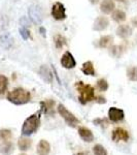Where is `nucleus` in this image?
Here are the masks:
<instances>
[{
	"mask_svg": "<svg viewBox=\"0 0 137 155\" xmlns=\"http://www.w3.org/2000/svg\"><path fill=\"white\" fill-rule=\"evenodd\" d=\"M6 98L9 102L16 104V106H22V104H28L31 101L32 95L28 90L22 88V87H18V88H14L11 92H8Z\"/></svg>",
	"mask_w": 137,
	"mask_h": 155,
	"instance_id": "nucleus-1",
	"label": "nucleus"
},
{
	"mask_svg": "<svg viewBox=\"0 0 137 155\" xmlns=\"http://www.w3.org/2000/svg\"><path fill=\"white\" fill-rule=\"evenodd\" d=\"M75 88L78 92V101L81 104H87L96 99L95 89L89 84L79 81L75 83Z\"/></svg>",
	"mask_w": 137,
	"mask_h": 155,
	"instance_id": "nucleus-2",
	"label": "nucleus"
},
{
	"mask_svg": "<svg viewBox=\"0 0 137 155\" xmlns=\"http://www.w3.org/2000/svg\"><path fill=\"white\" fill-rule=\"evenodd\" d=\"M42 112L39 111L35 114H32L28 118L24 121L23 125H22L21 132L25 137H30L33 134L34 132L37 131V129L40 126V115Z\"/></svg>",
	"mask_w": 137,
	"mask_h": 155,
	"instance_id": "nucleus-3",
	"label": "nucleus"
},
{
	"mask_svg": "<svg viewBox=\"0 0 137 155\" xmlns=\"http://www.w3.org/2000/svg\"><path fill=\"white\" fill-rule=\"evenodd\" d=\"M57 112L59 113L60 116L63 118L64 121L66 122V124L68 126L72 127V128H75L78 125L81 123V121L74 116V114H72L69 110H67V107L64 106L63 104H59L58 107H57Z\"/></svg>",
	"mask_w": 137,
	"mask_h": 155,
	"instance_id": "nucleus-4",
	"label": "nucleus"
},
{
	"mask_svg": "<svg viewBox=\"0 0 137 155\" xmlns=\"http://www.w3.org/2000/svg\"><path fill=\"white\" fill-rule=\"evenodd\" d=\"M29 19L36 25H40L43 20V12H42L41 7L37 4H32L29 6L28 9Z\"/></svg>",
	"mask_w": 137,
	"mask_h": 155,
	"instance_id": "nucleus-5",
	"label": "nucleus"
},
{
	"mask_svg": "<svg viewBox=\"0 0 137 155\" xmlns=\"http://www.w3.org/2000/svg\"><path fill=\"white\" fill-rule=\"evenodd\" d=\"M52 17L56 20V21H63L67 18L66 15V8L64 6L63 3L61 2H55L52 6V11H51Z\"/></svg>",
	"mask_w": 137,
	"mask_h": 155,
	"instance_id": "nucleus-6",
	"label": "nucleus"
},
{
	"mask_svg": "<svg viewBox=\"0 0 137 155\" xmlns=\"http://www.w3.org/2000/svg\"><path fill=\"white\" fill-rule=\"evenodd\" d=\"M130 139V136H129V132L126 130V129L122 128V127H116L113 130V134H111V140L116 143L118 142H127Z\"/></svg>",
	"mask_w": 137,
	"mask_h": 155,
	"instance_id": "nucleus-7",
	"label": "nucleus"
},
{
	"mask_svg": "<svg viewBox=\"0 0 137 155\" xmlns=\"http://www.w3.org/2000/svg\"><path fill=\"white\" fill-rule=\"evenodd\" d=\"M61 65L66 69H72L76 66V61L74 59L73 55H72L69 51H66L65 53L62 55L61 60H60Z\"/></svg>",
	"mask_w": 137,
	"mask_h": 155,
	"instance_id": "nucleus-8",
	"label": "nucleus"
},
{
	"mask_svg": "<svg viewBox=\"0 0 137 155\" xmlns=\"http://www.w3.org/2000/svg\"><path fill=\"white\" fill-rule=\"evenodd\" d=\"M124 118H125V112L122 109H119V107H113L108 110V119L110 122H121L123 121Z\"/></svg>",
	"mask_w": 137,
	"mask_h": 155,
	"instance_id": "nucleus-9",
	"label": "nucleus"
},
{
	"mask_svg": "<svg viewBox=\"0 0 137 155\" xmlns=\"http://www.w3.org/2000/svg\"><path fill=\"white\" fill-rule=\"evenodd\" d=\"M132 32H133L132 27H130L127 24H123V25H119L118 28H116V36L119 37V38L126 39V38H128L129 36L132 35Z\"/></svg>",
	"mask_w": 137,
	"mask_h": 155,
	"instance_id": "nucleus-10",
	"label": "nucleus"
},
{
	"mask_svg": "<svg viewBox=\"0 0 137 155\" xmlns=\"http://www.w3.org/2000/svg\"><path fill=\"white\" fill-rule=\"evenodd\" d=\"M78 136L81 137V139L84 142H87V143H92L94 141V139H95L91 129H89L88 127L84 126L78 127Z\"/></svg>",
	"mask_w": 137,
	"mask_h": 155,
	"instance_id": "nucleus-11",
	"label": "nucleus"
},
{
	"mask_svg": "<svg viewBox=\"0 0 137 155\" xmlns=\"http://www.w3.org/2000/svg\"><path fill=\"white\" fill-rule=\"evenodd\" d=\"M108 25H109L108 19L104 16H100L95 20V22H94L93 30H95V31H103V30H105L107 28Z\"/></svg>",
	"mask_w": 137,
	"mask_h": 155,
	"instance_id": "nucleus-12",
	"label": "nucleus"
},
{
	"mask_svg": "<svg viewBox=\"0 0 137 155\" xmlns=\"http://www.w3.org/2000/svg\"><path fill=\"white\" fill-rule=\"evenodd\" d=\"M56 102L53 99H46V101H40V111L43 112L46 115H53L54 114V107Z\"/></svg>",
	"mask_w": 137,
	"mask_h": 155,
	"instance_id": "nucleus-13",
	"label": "nucleus"
},
{
	"mask_svg": "<svg viewBox=\"0 0 137 155\" xmlns=\"http://www.w3.org/2000/svg\"><path fill=\"white\" fill-rule=\"evenodd\" d=\"M38 74L46 83L51 84L52 82H53V79H54L53 74H52V71H49V68L46 65H41L40 67H39Z\"/></svg>",
	"mask_w": 137,
	"mask_h": 155,
	"instance_id": "nucleus-14",
	"label": "nucleus"
},
{
	"mask_svg": "<svg viewBox=\"0 0 137 155\" xmlns=\"http://www.w3.org/2000/svg\"><path fill=\"white\" fill-rule=\"evenodd\" d=\"M116 9V3L113 0H102L100 3V12L104 15L111 14Z\"/></svg>",
	"mask_w": 137,
	"mask_h": 155,
	"instance_id": "nucleus-15",
	"label": "nucleus"
},
{
	"mask_svg": "<svg viewBox=\"0 0 137 155\" xmlns=\"http://www.w3.org/2000/svg\"><path fill=\"white\" fill-rule=\"evenodd\" d=\"M51 152V145L46 140H40L36 147V153L38 155H49Z\"/></svg>",
	"mask_w": 137,
	"mask_h": 155,
	"instance_id": "nucleus-16",
	"label": "nucleus"
},
{
	"mask_svg": "<svg viewBox=\"0 0 137 155\" xmlns=\"http://www.w3.org/2000/svg\"><path fill=\"white\" fill-rule=\"evenodd\" d=\"M126 50H127V48H126L125 45H114V46L109 47L108 53L110 56L119 58V57H121L122 55L124 54V52H125Z\"/></svg>",
	"mask_w": 137,
	"mask_h": 155,
	"instance_id": "nucleus-17",
	"label": "nucleus"
},
{
	"mask_svg": "<svg viewBox=\"0 0 137 155\" xmlns=\"http://www.w3.org/2000/svg\"><path fill=\"white\" fill-rule=\"evenodd\" d=\"M14 46V38L9 33H3L0 36V47L5 50H9Z\"/></svg>",
	"mask_w": 137,
	"mask_h": 155,
	"instance_id": "nucleus-18",
	"label": "nucleus"
},
{
	"mask_svg": "<svg viewBox=\"0 0 137 155\" xmlns=\"http://www.w3.org/2000/svg\"><path fill=\"white\" fill-rule=\"evenodd\" d=\"M81 71L86 76H91V77H95L96 76V71L94 64L92 61H86L81 66Z\"/></svg>",
	"mask_w": 137,
	"mask_h": 155,
	"instance_id": "nucleus-19",
	"label": "nucleus"
},
{
	"mask_svg": "<svg viewBox=\"0 0 137 155\" xmlns=\"http://www.w3.org/2000/svg\"><path fill=\"white\" fill-rule=\"evenodd\" d=\"M111 19L119 24L123 23L127 19L126 12L124 11H122V9H114V11L111 12Z\"/></svg>",
	"mask_w": 137,
	"mask_h": 155,
	"instance_id": "nucleus-20",
	"label": "nucleus"
},
{
	"mask_svg": "<svg viewBox=\"0 0 137 155\" xmlns=\"http://www.w3.org/2000/svg\"><path fill=\"white\" fill-rule=\"evenodd\" d=\"M113 37L111 35H103L99 38L98 47L101 49L109 48L110 46H113Z\"/></svg>",
	"mask_w": 137,
	"mask_h": 155,
	"instance_id": "nucleus-21",
	"label": "nucleus"
},
{
	"mask_svg": "<svg viewBox=\"0 0 137 155\" xmlns=\"http://www.w3.org/2000/svg\"><path fill=\"white\" fill-rule=\"evenodd\" d=\"M14 150V146L11 142L4 141L0 145V153L3 155H11Z\"/></svg>",
	"mask_w": 137,
	"mask_h": 155,
	"instance_id": "nucleus-22",
	"label": "nucleus"
},
{
	"mask_svg": "<svg viewBox=\"0 0 137 155\" xmlns=\"http://www.w3.org/2000/svg\"><path fill=\"white\" fill-rule=\"evenodd\" d=\"M32 146V140L28 137H20L18 141V147L21 151H28Z\"/></svg>",
	"mask_w": 137,
	"mask_h": 155,
	"instance_id": "nucleus-23",
	"label": "nucleus"
},
{
	"mask_svg": "<svg viewBox=\"0 0 137 155\" xmlns=\"http://www.w3.org/2000/svg\"><path fill=\"white\" fill-rule=\"evenodd\" d=\"M54 44L57 50H61L63 47H65L67 45V39L65 36H63L62 34H57L54 37Z\"/></svg>",
	"mask_w": 137,
	"mask_h": 155,
	"instance_id": "nucleus-24",
	"label": "nucleus"
},
{
	"mask_svg": "<svg viewBox=\"0 0 137 155\" xmlns=\"http://www.w3.org/2000/svg\"><path fill=\"white\" fill-rule=\"evenodd\" d=\"M127 78L132 82H137V66H131L127 69Z\"/></svg>",
	"mask_w": 137,
	"mask_h": 155,
	"instance_id": "nucleus-25",
	"label": "nucleus"
},
{
	"mask_svg": "<svg viewBox=\"0 0 137 155\" xmlns=\"http://www.w3.org/2000/svg\"><path fill=\"white\" fill-rule=\"evenodd\" d=\"M7 86H8V79L3 74H0V95H2L6 91Z\"/></svg>",
	"mask_w": 137,
	"mask_h": 155,
	"instance_id": "nucleus-26",
	"label": "nucleus"
},
{
	"mask_svg": "<svg viewBox=\"0 0 137 155\" xmlns=\"http://www.w3.org/2000/svg\"><path fill=\"white\" fill-rule=\"evenodd\" d=\"M96 87H97V89L99 90V91H101V92H105L106 90L108 89V82L106 81L105 79H99L98 81H97V83H96Z\"/></svg>",
	"mask_w": 137,
	"mask_h": 155,
	"instance_id": "nucleus-27",
	"label": "nucleus"
},
{
	"mask_svg": "<svg viewBox=\"0 0 137 155\" xmlns=\"http://www.w3.org/2000/svg\"><path fill=\"white\" fill-rule=\"evenodd\" d=\"M92 151H93L94 155H107V151H106V149L100 144L95 145V146L93 147V149H92Z\"/></svg>",
	"mask_w": 137,
	"mask_h": 155,
	"instance_id": "nucleus-28",
	"label": "nucleus"
},
{
	"mask_svg": "<svg viewBox=\"0 0 137 155\" xmlns=\"http://www.w3.org/2000/svg\"><path fill=\"white\" fill-rule=\"evenodd\" d=\"M11 137H12L11 130L6 128L0 129V140L1 141H8V140L11 139Z\"/></svg>",
	"mask_w": 137,
	"mask_h": 155,
	"instance_id": "nucleus-29",
	"label": "nucleus"
},
{
	"mask_svg": "<svg viewBox=\"0 0 137 155\" xmlns=\"http://www.w3.org/2000/svg\"><path fill=\"white\" fill-rule=\"evenodd\" d=\"M109 119L107 118H97V119H94L93 120V123L95 124V125H99L101 127H103V128H106L108 125H109Z\"/></svg>",
	"mask_w": 137,
	"mask_h": 155,
	"instance_id": "nucleus-30",
	"label": "nucleus"
},
{
	"mask_svg": "<svg viewBox=\"0 0 137 155\" xmlns=\"http://www.w3.org/2000/svg\"><path fill=\"white\" fill-rule=\"evenodd\" d=\"M8 24H9L8 17L5 16V15H1L0 16V31L5 30L8 27Z\"/></svg>",
	"mask_w": 137,
	"mask_h": 155,
	"instance_id": "nucleus-31",
	"label": "nucleus"
},
{
	"mask_svg": "<svg viewBox=\"0 0 137 155\" xmlns=\"http://www.w3.org/2000/svg\"><path fill=\"white\" fill-rule=\"evenodd\" d=\"M19 31H20V34H21V36H22V38L24 39V41H27V39H29L30 37H31V33H30V31H29V29L28 28H26V27H20V29H19Z\"/></svg>",
	"mask_w": 137,
	"mask_h": 155,
	"instance_id": "nucleus-32",
	"label": "nucleus"
},
{
	"mask_svg": "<svg viewBox=\"0 0 137 155\" xmlns=\"http://www.w3.org/2000/svg\"><path fill=\"white\" fill-rule=\"evenodd\" d=\"M20 24H21V26L22 27H28L30 26V22H29V20L26 18V17H23L21 20H20Z\"/></svg>",
	"mask_w": 137,
	"mask_h": 155,
	"instance_id": "nucleus-33",
	"label": "nucleus"
},
{
	"mask_svg": "<svg viewBox=\"0 0 137 155\" xmlns=\"http://www.w3.org/2000/svg\"><path fill=\"white\" fill-rule=\"evenodd\" d=\"M96 102H98V104H105L106 102V99L104 98L103 96H96Z\"/></svg>",
	"mask_w": 137,
	"mask_h": 155,
	"instance_id": "nucleus-34",
	"label": "nucleus"
},
{
	"mask_svg": "<svg viewBox=\"0 0 137 155\" xmlns=\"http://www.w3.org/2000/svg\"><path fill=\"white\" fill-rule=\"evenodd\" d=\"M131 24L133 25L134 27H136V28H137V16L133 17V18L131 19Z\"/></svg>",
	"mask_w": 137,
	"mask_h": 155,
	"instance_id": "nucleus-35",
	"label": "nucleus"
},
{
	"mask_svg": "<svg viewBox=\"0 0 137 155\" xmlns=\"http://www.w3.org/2000/svg\"><path fill=\"white\" fill-rule=\"evenodd\" d=\"M39 32H40V34L42 36H46V29H44L43 27H39Z\"/></svg>",
	"mask_w": 137,
	"mask_h": 155,
	"instance_id": "nucleus-36",
	"label": "nucleus"
},
{
	"mask_svg": "<svg viewBox=\"0 0 137 155\" xmlns=\"http://www.w3.org/2000/svg\"><path fill=\"white\" fill-rule=\"evenodd\" d=\"M73 155H91V154H90L89 152H87V151H81V152H78V153H75Z\"/></svg>",
	"mask_w": 137,
	"mask_h": 155,
	"instance_id": "nucleus-37",
	"label": "nucleus"
},
{
	"mask_svg": "<svg viewBox=\"0 0 137 155\" xmlns=\"http://www.w3.org/2000/svg\"><path fill=\"white\" fill-rule=\"evenodd\" d=\"M89 1H90V3H92V4H97V3H99L100 0H89Z\"/></svg>",
	"mask_w": 137,
	"mask_h": 155,
	"instance_id": "nucleus-38",
	"label": "nucleus"
},
{
	"mask_svg": "<svg viewBox=\"0 0 137 155\" xmlns=\"http://www.w3.org/2000/svg\"><path fill=\"white\" fill-rule=\"evenodd\" d=\"M116 1H119V2H125L126 0H116Z\"/></svg>",
	"mask_w": 137,
	"mask_h": 155,
	"instance_id": "nucleus-39",
	"label": "nucleus"
},
{
	"mask_svg": "<svg viewBox=\"0 0 137 155\" xmlns=\"http://www.w3.org/2000/svg\"><path fill=\"white\" fill-rule=\"evenodd\" d=\"M20 155H27V154H20Z\"/></svg>",
	"mask_w": 137,
	"mask_h": 155,
	"instance_id": "nucleus-40",
	"label": "nucleus"
}]
</instances>
